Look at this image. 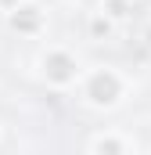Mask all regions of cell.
I'll list each match as a JSON object with an SVG mask.
<instances>
[{
	"label": "cell",
	"mask_w": 151,
	"mask_h": 155,
	"mask_svg": "<svg viewBox=\"0 0 151 155\" xmlns=\"http://www.w3.org/2000/svg\"><path fill=\"white\" fill-rule=\"evenodd\" d=\"M126 76L115 72L112 65H97L90 72L79 76V94L90 108H115L122 97H126Z\"/></svg>",
	"instance_id": "1"
},
{
	"label": "cell",
	"mask_w": 151,
	"mask_h": 155,
	"mask_svg": "<svg viewBox=\"0 0 151 155\" xmlns=\"http://www.w3.org/2000/svg\"><path fill=\"white\" fill-rule=\"evenodd\" d=\"M40 76L47 79L50 87L65 90V87H76V83H79L83 69H79V61H76L72 51H65V47H47V51L40 54Z\"/></svg>",
	"instance_id": "2"
},
{
	"label": "cell",
	"mask_w": 151,
	"mask_h": 155,
	"mask_svg": "<svg viewBox=\"0 0 151 155\" xmlns=\"http://www.w3.org/2000/svg\"><path fill=\"white\" fill-rule=\"evenodd\" d=\"M7 25L18 33V36H40L47 18H43V7L33 4V0H22L14 11H7Z\"/></svg>",
	"instance_id": "3"
},
{
	"label": "cell",
	"mask_w": 151,
	"mask_h": 155,
	"mask_svg": "<svg viewBox=\"0 0 151 155\" xmlns=\"http://www.w3.org/2000/svg\"><path fill=\"white\" fill-rule=\"evenodd\" d=\"M90 155H130V141L119 130H101L90 141Z\"/></svg>",
	"instance_id": "4"
},
{
	"label": "cell",
	"mask_w": 151,
	"mask_h": 155,
	"mask_svg": "<svg viewBox=\"0 0 151 155\" xmlns=\"http://www.w3.org/2000/svg\"><path fill=\"white\" fill-rule=\"evenodd\" d=\"M86 29H90V36H108V33H112V18H108V15H104V11H101V7H97V11H90V18H86Z\"/></svg>",
	"instance_id": "5"
},
{
	"label": "cell",
	"mask_w": 151,
	"mask_h": 155,
	"mask_svg": "<svg viewBox=\"0 0 151 155\" xmlns=\"http://www.w3.org/2000/svg\"><path fill=\"white\" fill-rule=\"evenodd\" d=\"M101 11H104V15H108V18H126V0H104V4H101Z\"/></svg>",
	"instance_id": "6"
},
{
	"label": "cell",
	"mask_w": 151,
	"mask_h": 155,
	"mask_svg": "<svg viewBox=\"0 0 151 155\" xmlns=\"http://www.w3.org/2000/svg\"><path fill=\"white\" fill-rule=\"evenodd\" d=\"M18 4H22V0H0V11H14Z\"/></svg>",
	"instance_id": "7"
}]
</instances>
